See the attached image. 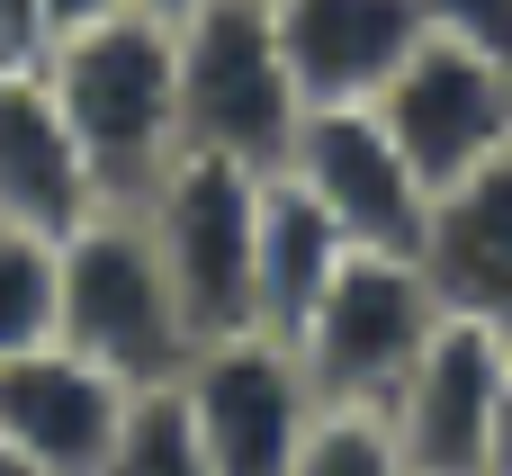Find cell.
<instances>
[{
    "label": "cell",
    "mask_w": 512,
    "mask_h": 476,
    "mask_svg": "<svg viewBox=\"0 0 512 476\" xmlns=\"http://www.w3.org/2000/svg\"><path fill=\"white\" fill-rule=\"evenodd\" d=\"M351 252H414L432 225V189L423 171L396 153V135L378 126V108H306L288 162H279Z\"/></svg>",
    "instance_id": "cell-8"
},
{
    "label": "cell",
    "mask_w": 512,
    "mask_h": 476,
    "mask_svg": "<svg viewBox=\"0 0 512 476\" xmlns=\"http://www.w3.org/2000/svg\"><path fill=\"white\" fill-rule=\"evenodd\" d=\"M297 476H414V468H405V441L378 405H324L297 450Z\"/></svg>",
    "instance_id": "cell-17"
},
{
    "label": "cell",
    "mask_w": 512,
    "mask_h": 476,
    "mask_svg": "<svg viewBox=\"0 0 512 476\" xmlns=\"http://www.w3.org/2000/svg\"><path fill=\"white\" fill-rule=\"evenodd\" d=\"M432 333H441V297H432L414 252H342L333 288L315 297V315L288 342H297L324 405H378L387 414Z\"/></svg>",
    "instance_id": "cell-5"
},
{
    "label": "cell",
    "mask_w": 512,
    "mask_h": 476,
    "mask_svg": "<svg viewBox=\"0 0 512 476\" xmlns=\"http://www.w3.org/2000/svg\"><path fill=\"white\" fill-rule=\"evenodd\" d=\"M414 261H423L441 315L512 342V162L504 153L432 198V225H423Z\"/></svg>",
    "instance_id": "cell-12"
},
{
    "label": "cell",
    "mask_w": 512,
    "mask_h": 476,
    "mask_svg": "<svg viewBox=\"0 0 512 476\" xmlns=\"http://www.w3.org/2000/svg\"><path fill=\"white\" fill-rule=\"evenodd\" d=\"M180 405H189L216 476H297V450H306V432L324 414L297 342L270 333V324L198 342L180 360Z\"/></svg>",
    "instance_id": "cell-6"
},
{
    "label": "cell",
    "mask_w": 512,
    "mask_h": 476,
    "mask_svg": "<svg viewBox=\"0 0 512 476\" xmlns=\"http://www.w3.org/2000/svg\"><path fill=\"white\" fill-rule=\"evenodd\" d=\"M135 9H162V18H180V9H198V0H135Z\"/></svg>",
    "instance_id": "cell-23"
},
{
    "label": "cell",
    "mask_w": 512,
    "mask_h": 476,
    "mask_svg": "<svg viewBox=\"0 0 512 476\" xmlns=\"http://www.w3.org/2000/svg\"><path fill=\"white\" fill-rule=\"evenodd\" d=\"M54 45H63L54 0H0V72H45Z\"/></svg>",
    "instance_id": "cell-18"
},
{
    "label": "cell",
    "mask_w": 512,
    "mask_h": 476,
    "mask_svg": "<svg viewBox=\"0 0 512 476\" xmlns=\"http://www.w3.org/2000/svg\"><path fill=\"white\" fill-rule=\"evenodd\" d=\"M261 180H270V171H252V162H225V153H189V144H180V153L162 162V180L135 198V216H144L162 270H171V297H180V315H189L198 342L261 324V315H252Z\"/></svg>",
    "instance_id": "cell-4"
},
{
    "label": "cell",
    "mask_w": 512,
    "mask_h": 476,
    "mask_svg": "<svg viewBox=\"0 0 512 476\" xmlns=\"http://www.w3.org/2000/svg\"><path fill=\"white\" fill-rule=\"evenodd\" d=\"M486 476H512V360H504V396H495V468Z\"/></svg>",
    "instance_id": "cell-20"
},
{
    "label": "cell",
    "mask_w": 512,
    "mask_h": 476,
    "mask_svg": "<svg viewBox=\"0 0 512 476\" xmlns=\"http://www.w3.org/2000/svg\"><path fill=\"white\" fill-rule=\"evenodd\" d=\"M126 396L135 387H117L72 342L9 351L0 360V441H18L36 468H54V476H99L117 423H126Z\"/></svg>",
    "instance_id": "cell-10"
},
{
    "label": "cell",
    "mask_w": 512,
    "mask_h": 476,
    "mask_svg": "<svg viewBox=\"0 0 512 476\" xmlns=\"http://www.w3.org/2000/svg\"><path fill=\"white\" fill-rule=\"evenodd\" d=\"M504 360L512 342L441 315V333L423 342V360L405 369L387 423L405 441L414 476H486L495 468V396H504Z\"/></svg>",
    "instance_id": "cell-9"
},
{
    "label": "cell",
    "mask_w": 512,
    "mask_h": 476,
    "mask_svg": "<svg viewBox=\"0 0 512 476\" xmlns=\"http://www.w3.org/2000/svg\"><path fill=\"white\" fill-rule=\"evenodd\" d=\"M45 90L72 117L108 207H135L162 180V162L180 153V27L162 9L126 0L90 27H72L45 54Z\"/></svg>",
    "instance_id": "cell-1"
},
{
    "label": "cell",
    "mask_w": 512,
    "mask_h": 476,
    "mask_svg": "<svg viewBox=\"0 0 512 476\" xmlns=\"http://www.w3.org/2000/svg\"><path fill=\"white\" fill-rule=\"evenodd\" d=\"M171 27H180V144L279 171L306 126V90L288 72L270 0H198Z\"/></svg>",
    "instance_id": "cell-3"
},
{
    "label": "cell",
    "mask_w": 512,
    "mask_h": 476,
    "mask_svg": "<svg viewBox=\"0 0 512 476\" xmlns=\"http://www.w3.org/2000/svg\"><path fill=\"white\" fill-rule=\"evenodd\" d=\"M99 198V171L72 135V117L54 108L45 72H0V216L36 225V234H72Z\"/></svg>",
    "instance_id": "cell-13"
},
{
    "label": "cell",
    "mask_w": 512,
    "mask_h": 476,
    "mask_svg": "<svg viewBox=\"0 0 512 476\" xmlns=\"http://www.w3.org/2000/svg\"><path fill=\"white\" fill-rule=\"evenodd\" d=\"M369 108H378V126L396 135V153L423 171V189L441 198L450 180H468V171H486V162L504 153L512 63L486 54V45H468V36H450V27H432V36L387 72V90H378Z\"/></svg>",
    "instance_id": "cell-7"
},
{
    "label": "cell",
    "mask_w": 512,
    "mask_h": 476,
    "mask_svg": "<svg viewBox=\"0 0 512 476\" xmlns=\"http://www.w3.org/2000/svg\"><path fill=\"white\" fill-rule=\"evenodd\" d=\"M54 270H63V234L0 216V360L54 342Z\"/></svg>",
    "instance_id": "cell-16"
},
{
    "label": "cell",
    "mask_w": 512,
    "mask_h": 476,
    "mask_svg": "<svg viewBox=\"0 0 512 476\" xmlns=\"http://www.w3.org/2000/svg\"><path fill=\"white\" fill-rule=\"evenodd\" d=\"M423 9H432V27H450V36L512 63V0H423Z\"/></svg>",
    "instance_id": "cell-19"
},
{
    "label": "cell",
    "mask_w": 512,
    "mask_h": 476,
    "mask_svg": "<svg viewBox=\"0 0 512 476\" xmlns=\"http://www.w3.org/2000/svg\"><path fill=\"white\" fill-rule=\"evenodd\" d=\"M108 9H126V0H54V18H63V36H72V27H90V18H108Z\"/></svg>",
    "instance_id": "cell-21"
},
{
    "label": "cell",
    "mask_w": 512,
    "mask_h": 476,
    "mask_svg": "<svg viewBox=\"0 0 512 476\" xmlns=\"http://www.w3.org/2000/svg\"><path fill=\"white\" fill-rule=\"evenodd\" d=\"M342 234H333V216L288 180V171H270L261 180V234H252V315L270 324V333H297L306 315H315V297L333 288V270H342Z\"/></svg>",
    "instance_id": "cell-14"
},
{
    "label": "cell",
    "mask_w": 512,
    "mask_h": 476,
    "mask_svg": "<svg viewBox=\"0 0 512 476\" xmlns=\"http://www.w3.org/2000/svg\"><path fill=\"white\" fill-rule=\"evenodd\" d=\"M54 342H72L81 360H99L117 387H162L180 378V360L198 351L171 270L144 234L135 207H90L63 234V270H54Z\"/></svg>",
    "instance_id": "cell-2"
},
{
    "label": "cell",
    "mask_w": 512,
    "mask_h": 476,
    "mask_svg": "<svg viewBox=\"0 0 512 476\" xmlns=\"http://www.w3.org/2000/svg\"><path fill=\"white\" fill-rule=\"evenodd\" d=\"M306 108H369L387 72L432 36L423 0H270Z\"/></svg>",
    "instance_id": "cell-11"
},
{
    "label": "cell",
    "mask_w": 512,
    "mask_h": 476,
    "mask_svg": "<svg viewBox=\"0 0 512 476\" xmlns=\"http://www.w3.org/2000/svg\"><path fill=\"white\" fill-rule=\"evenodd\" d=\"M99 476H216V468H207L198 423H189V405H180V378L126 396V423H117Z\"/></svg>",
    "instance_id": "cell-15"
},
{
    "label": "cell",
    "mask_w": 512,
    "mask_h": 476,
    "mask_svg": "<svg viewBox=\"0 0 512 476\" xmlns=\"http://www.w3.org/2000/svg\"><path fill=\"white\" fill-rule=\"evenodd\" d=\"M504 162H512V126H504Z\"/></svg>",
    "instance_id": "cell-24"
},
{
    "label": "cell",
    "mask_w": 512,
    "mask_h": 476,
    "mask_svg": "<svg viewBox=\"0 0 512 476\" xmlns=\"http://www.w3.org/2000/svg\"><path fill=\"white\" fill-rule=\"evenodd\" d=\"M0 476H54V468H36V459H27L18 441H0Z\"/></svg>",
    "instance_id": "cell-22"
}]
</instances>
